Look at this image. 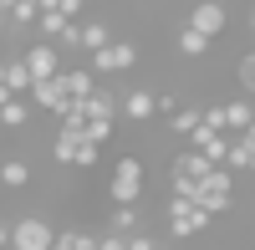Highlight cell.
I'll return each instance as SVG.
<instances>
[{"mask_svg": "<svg viewBox=\"0 0 255 250\" xmlns=\"http://www.w3.org/2000/svg\"><path fill=\"white\" fill-rule=\"evenodd\" d=\"M20 67H26L31 82H51V77H61V51L51 41H36V46L20 51Z\"/></svg>", "mask_w": 255, "mask_h": 250, "instance_id": "obj_4", "label": "cell"}, {"mask_svg": "<svg viewBox=\"0 0 255 250\" xmlns=\"http://www.w3.org/2000/svg\"><path fill=\"white\" fill-rule=\"evenodd\" d=\"M209 230V215H199L194 204H184V199H168V235L174 240H194Z\"/></svg>", "mask_w": 255, "mask_h": 250, "instance_id": "obj_7", "label": "cell"}, {"mask_svg": "<svg viewBox=\"0 0 255 250\" xmlns=\"http://www.w3.org/2000/svg\"><path fill=\"white\" fill-rule=\"evenodd\" d=\"M0 123H5V128H26V123H31V102L26 97H10L5 108H0Z\"/></svg>", "mask_w": 255, "mask_h": 250, "instance_id": "obj_19", "label": "cell"}, {"mask_svg": "<svg viewBox=\"0 0 255 250\" xmlns=\"http://www.w3.org/2000/svg\"><path fill=\"white\" fill-rule=\"evenodd\" d=\"M255 163V138L240 133V138H230V153H225V174H245Z\"/></svg>", "mask_w": 255, "mask_h": 250, "instance_id": "obj_12", "label": "cell"}, {"mask_svg": "<svg viewBox=\"0 0 255 250\" xmlns=\"http://www.w3.org/2000/svg\"><path fill=\"white\" fill-rule=\"evenodd\" d=\"M72 250H97V235H87V230H72Z\"/></svg>", "mask_w": 255, "mask_h": 250, "instance_id": "obj_26", "label": "cell"}, {"mask_svg": "<svg viewBox=\"0 0 255 250\" xmlns=\"http://www.w3.org/2000/svg\"><path fill=\"white\" fill-rule=\"evenodd\" d=\"M179 51H184V56H204V51H209V41H204V36H194L189 26H179Z\"/></svg>", "mask_w": 255, "mask_h": 250, "instance_id": "obj_22", "label": "cell"}, {"mask_svg": "<svg viewBox=\"0 0 255 250\" xmlns=\"http://www.w3.org/2000/svg\"><path fill=\"white\" fill-rule=\"evenodd\" d=\"M138 230H143V204L113 210V230H108V235H123V240H128V235H138Z\"/></svg>", "mask_w": 255, "mask_h": 250, "instance_id": "obj_15", "label": "cell"}, {"mask_svg": "<svg viewBox=\"0 0 255 250\" xmlns=\"http://www.w3.org/2000/svg\"><path fill=\"white\" fill-rule=\"evenodd\" d=\"M168 128H174L179 138H189V133H194V128H199V108H179L174 118H168Z\"/></svg>", "mask_w": 255, "mask_h": 250, "instance_id": "obj_21", "label": "cell"}, {"mask_svg": "<svg viewBox=\"0 0 255 250\" xmlns=\"http://www.w3.org/2000/svg\"><path fill=\"white\" fill-rule=\"evenodd\" d=\"M0 250H10V220H0Z\"/></svg>", "mask_w": 255, "mask_h": 250, "instance_id": "obj_27", "label": "cell"}, {"mask_svg": "<svg viewBox=\"0 0 255 250\" xmlns=\"http://www.w3.org/2000/svg\"><path fill=\"white\" fill-rule=\"evenodd\" d=\"M36 108H46V113H67V97H61V77H51V82H31V92H26Z\"/></svg>", "mask_w": 255, "mask_h": 250, "instance_id": "obj_10", "label": "cell"}, {"mask_svg": "<svg viewBox=\"0 0 255 250\" xmlns=\"http://www.w3.org/2000/svg\"><path fill=\"white\" fill-rule=\"evenodd\" d=\"M235 77H240V92H250V87H255V56H240Z\"/></svg>", "mask_w": 255, "mask_h": 250, "instance_id": "obj_24", "label": "cell"}, {"mask_svg": "<svg viewBox=\"0 0 255 250\" xmlns=\"http://www.w3.org/2000/svg\"><path fill=\"white\" fill-rule=\"evenodd\" d=\"M118 113H128L133 123H148V118H153V92H143V87H133V92H128V97L118 102Z\"/></svg>", "mask_w": 255, "mask_h": 250, "instance_id": "obj_14", "label": "cell"}, {"mask_svg": "<svg viewBox=\"0 0 255 250\" xmlns=\"http://www.w3.org/2000/svg\"><path fill=\"white\" fill-rule=\"evenodd\" d=\"M143 184H148V174H143V158L123 153V158H118V169H113L108 194H113V204H118V210H128V204H143Z\"/></svg>", "mask_w": 255, "mask_h": 250, "instance_id": "obj_2", "label": "cell"}, {"mask_svg": "<svg viewBox=\"0 0 255 250\" xmlns=\"http://www.w3.org/2000/svg\"><path fill=\"white\" fill-rule=\"evenodd\" d=\"M5 15H10V0H0V20H5Z\"/></svg>", "mask_w": 255, "mask_h": 250, "instance_id": "obj_28", "label": "cell"}, {"mask_svg": "<svg viewBox=\"0 0 255 250\" xmlns=\"http://www.w3.org/2000/svg\"><path fill=\"white\" fill-rule=\"evenodd\" d=\"M97 158H102V148H92V143H77V158H72V163H77V169H92Z\"/></svg>", "mask_w": 255, "mask_h": 250, "instance_id": "obj_25", "label": "cell"}, {"mask_svg": "<svg viewBox=\"0 0 255 250\" xmlns=\"http://www.w3.org/2000/svg\"><path fill=\"white\" fill-rule=\"evenodd\" d=\"M209 169H215V163H204L194 148H184V153L174 158V169H168V179H189V184H199V179H209Z\"/></svg>", "mask_w": 255, "mask_h": 250, "instance_id": "obj_11", "label": "cell"}, {"mask_svg": "<svg viewBox=\"0 0 255 250\" xmlns=\"http://www.w3.org/2000/svg\"><path fill=\"white\" fill-rule=\"evenodd\" d=\"M77 36H82V46H87V51H102V46L113 41V26H108V20H87V26H77Z\"/></svg>", "mask_w": 255, "mask_h": 250, "instance_id": "obj_18", "label": "cell"}, {"mask_svg": "<svg viewBox=\"0 0 255 250\" xmlns=\"http://www.w3.org/2000/svg\"><path fill=\"white\" fill-rule=\"evenodd\" d=\"M133 61H138V46H133V41H108V46H102V51H92V77H118V72H128V67H133Z\"/></svg>", "mask_w": 255, "mask_h": 250, "instance_id": "obj_3", "label": "cell"}, {"mask_svg": "<svg viewBox=\"0 0 255 250\" xmlns=\"http://www.w3.org/2000/svg\"><path fill=\"white\" fill-rule=\"evenodd\" d=\"M36 15H41V5H36V0H10V15H5V20H10L15 31H26Z\"/></svg>", "mask_w": 255, "mask_h": 250, "instance_id": "obj_20", "label": "cell"}, {"mask_svg": "<svg viewBox=\"0 0 255 250\" xmlns=\"http://www.w3.org/2000/svg\"><path fill=\"white\" fill-rule=\"evenodd\" d=\"M77 108H82V118H87V123H118V97L102 87V82H97V92H92L87 102H77Z\"/></svg>", "mask_w": 255, "mask_h": 250, "instance_id": "obj_9", "label": "cell"}, {"mask_svg": "<svg viewBox=\"0 0 255 250\" xmlns=\"http://www.w3.org/2000/svg\"><path fill=\"white\" fill-rule=\"evenodd\" d=\"M51 158H56V163H72V158H77V138L56 133V138H51Z\"/></svg>", "mask_w": 255, "mask_h": 250, "instance_id": "obj_23", "label": "cell"}, {"mask_svg": "<svg viewBox=\"0 0 255 250\" xmlns=\"http://www.w3.org/2000/svg\"><path fill=\"white\" fill-rule=\"evenodd\" d=\"M92 92H97V77L87 67H61V97L67 102H87Z\"/></svg>", "mask_w": 255, "mask_h": 250, "instance_id": "obj_8", "label": "cell"}, {"mask_svg": "<svg viewBox=\"0 0 255 250\" xmlns=\"http://www.w3.org/2000/svg\"><path fill=\"white\" fill-rule=\"evenodd\" d=\"M0 82H5V92H10V97H26V92H31V77H26V67H20V56H10V61H5Z\"/></svg>", "mask_w": 255, "mask_h": 250, "instance_id": "obj_16", "label": "cell"}, {"mask_svg": "<svg viewBox=\"0 0 255 250\" xmlns=\"http://www.w3.org/2000/svg\"><path fill=\"white\" fill-rule=\"evenodd\" d=\"M220 113H225V133H250V123H255V113H250V102L240 97V102H220Z\"/></svg>", "mask_w": 255, "mask_h": 250, "instance_id": "obj_13", "label": "cell"}, {"mask_svg": "<svg viewBox=\"0 0 255 250\" xmlns=\"http://www.w3.org/2000/svg\"><path fill=\"white\" fill-rule=\"evenodd\" d=\"M51 240H56V230L41 215H26L10 225V250H51Z\"/></svg>", "mask_w": 255, "mask_h": 250, "instance_id": "obj_5", "label": "cell"}, {"mask_svg": "<svg viewBox=\"0 0 255 250\" xmlns=\"http://www.w3.org/2000/svg\"><path fill=\"white\" fill-rule=\"evenodd\" d=\"M194 36H204V41H215V36H225V26H230V10L220 5V0H199L194 10H189V20H184Z\"/></svg>", "mask_w": 255, "mask_h": 250, "instance_id": "obj_6", "label": "cell"}, {"mask_svg": "<svg viewBox=\"0 0 255 250\" xmlns=\"http://www.w3.org/2000/svg\"><path fill=\"white\" fill-rule=\"evenodd\" d=\"M0 184H5V189H26L31 184V163L26 158H5L0 163Z\"/></svg>", "mask_w": 255, "mask_h": 250, "instance_id": "obj_17", "label": "cell"}, {"mask_svg": "<svg viewBox=\"0 0 255 250\" xmlns=\"http://www.w3.org/2000/svg\"><path fill=\"white\" fill-rule=\"evenodd\" d=\"M189 204H194L199 215H230V204H235V174H225V169H209V179L194 184V194H189Z\"/></svg>", "mask_w": 255, "mask_h": 250, "instance_id": "obj_1", "label": "cell"}]
</instances>
